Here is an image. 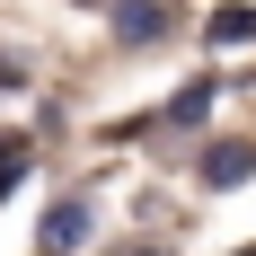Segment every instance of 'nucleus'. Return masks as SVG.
<instances>
[{
    "mask_svg": "<svg viewBox=\"0 0 256 256\" xmlns=\"http://www.w3.org/2000/svg\"><path fill=\"white\" fill-rule=\"evenodd\" d=\"M80 238H88V204L71 194V204H53V212H44V230H36V248H44V256H62V248H80Z\"/></svg>",
    "mask_w": 256,
    "mask_h": 256,
    "instance_id": "f257e3e1",
    "label": "nucleus"
},
{
    "mask_svg": "<svg viewBox=\"0 0 256 256\" xmlns=\"http://www.w3.org/2000/svg\"><path fill=\"white\" fill-rule=\"evenodd\" d=\"M248 177H256V142H221L204 159V186H248Z\"/></svg>",
    "mask_w": 256,
    "mask_h": 256,
    "instance_id": "f03ea898",
    "label": "nucleus"
},
{
    "mask_svg": "<svg viewBox=\"0 0 256 256\" xmlns=\"http://www.w3.org/2000/svg\"><path fill=\"white\" fill-rule=\"evenodd\" d=\"M204 36H212L221 53H238V44H256V9H248V0H230V9H212V26H204Z\"/></svg>",
    "mask_w": 256,
    "mask_h": 256,
    "instance_id": "7ed1b4c3",
    "label": "nucleus"
},
{
    "mask_svg": "<svg viewBox=\"0 0 256 256\" xmlns=\"http://www.w3.org/2000/svg\"><path fill=\"white\" fill-rule=\"evenodd\" d=\"M204 115H212V80H194V88H177V98H168V115H159V124H177V132H204Z\"/></svg>",
    "mask_w": 256,
    "mask_h": 256,
    "instance_id": "20e7f679",
    "label": "nucleus"
},
{
    "mask_svg": "<svg viewBox=\"0 0 256 256\" xmlns=\"http://www.w3.org/2000/svg\"><path fill=\"white\" fill-rule=\"evenodd\" d=\"M115 26L142 44V36H159V26H168V9H159V0H124V9H115Z\"/></svg>",
    "mask_w": 256,
    "mask_h": 256,
    "instance_id": "39448f33",
    "label": "nucleus"
},
{
    "mask_svg": "<svg viewBox=\"0 0 256 256\" xmlns=\"http://www.w3.org/2000/svg\"><path fill=\"white\" fill-rule=\"evenodd\" d=\"M18 80H26V62H18L9 44H0V88H18Z\"/></svg>",
    "mask_w": 256,
    "mask_h": 256,
    "instance_id": "423d86ee",
    "label": "nucleus"
},
{
    "mask_svg": "<svg viewBox=\"0 0 256 256\" xmlns=\"http://www.w3.org/2000/svg\"><path fill=\"white\" fill-rule=\"evenodd\" d=\"M9 177H18V159H0V194H9Z\"/></svg>",
    "mask_w": 256,
    "mask_h": 256,
    "instance_id": "0eeeda50",
    "label": "nucleus"
},
{
    "mask_svg": "<svg viewBox=\"0 0 256 256\" xmlns=\"http://www.w3.org/2000/svg\"><path fill=\"white\" fill-rule=\"evenodd\" d=\"M238 256H256V248H238Z\"/></svg>",
    "mask_w": 256,
    "mask_h": 256,
    "instance_id": "6e6552de",
    "label": "nucleus"
}]
</instances>
